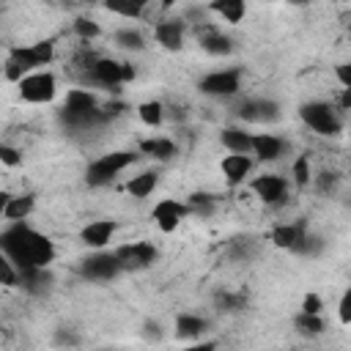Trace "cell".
<instances>
[{
  "mask_svg": "<svg viewBox=\"0 0 351 351\" xmlns=\"http://www.w3.org/2000/svg\"><path fill=\"white\" fill-rule=\"evenodd\" d=\"M0 250L3 255L22 271V269H49L58 250L55 241L27 222H8L0 233Z\"/></svg>",
  "mask_w": 351,
  "mask_h": 351,
  "instance_id": "1",
  "label": "cell"
},
{
  "mask_svg": "<svg viewBox=\"0 0 351 351\" xmlns=\"http://www.w3.org/2000/svg\"><path fill=\"white\" fill-rule=\"evenodd\" d=\"M52 58H55V38H41L36 44L11 47L5 58V80L19 85L27 74L44 71V66H49Z\"/></svg>",
  "mask_w": 351,
  "mask_h": 351,
  "instance_id": "2",
  "label": "cell"
},
{
  "mask_svg": "<svg viewBox=\"0 0 351 351\" xmlns=\"http://www.w3.org/2000/svg\"><path fill=\"white\" fill-rule=\"evenodd\" d=\"M99 101L90 90L85 88H71L66 93V101L60 107V121L69 126V129H85V126H96L101 123V115H99Z\"/></svg>",
  "mask_w": 351,
  "mask_h": 351,
  "instance_id": "3",
  "label": "cell"
},
{
  "mask_svg": "<svg viewBox=\"0 0 351 351\" xmlns=\"http://www.w3.org/2000/svg\"><path fill=\"white\" fill-rule=\"evenodd\" d=\"M134 162H137V151H110V154H101V156H96L85 167V184L93 186V189L110 186Z\"/></svg>",
  "mask_w": 351,
  "mask_h": 351,
  "instance_id": "4",
  "label": "cell"
},
{
  "mask_svg": "<svg viewBox=\"0 0 351 351\" xmlns=\"http://www.w3.org/2000/svg\"><path fill=\"white\" fill-rule=\"evenodd\" d=\"M85 77H88L93 85H101V88H118V85L134 80V69H132V63H123V60L93 58V60L85 66Z\"/></svg>",
  "mask_w": 351,
  "mask_h": 351,
  "instance_id": "5",
  "label": "cell"
},
{
  "mask_svg": "<svg viewBox=\"0 0 351 351\" xmlns=\"http://www.w3.org/2000/svg\"><path fill=\"white\" fill-rule=\"evenodd\" d=\"M299 118L321 137H335L340 134V126H343L329 101H304L299 107Z\"/></svg>",
  "mask_w": 351,
  "mask_h": 351,
  "instance_id": "6",
  "label": "cell"
},
{
  "mask_svg": "<svg viewBox=\"0 0 351 351\" xmlns=\"http://www.w3.org/2000/svg\"><path fill=\"white\" fill-rule=\"evenodd\" d=\"M241 88V71L239 69H217L197 80V90L211 99H230Z\"/></svg>",
  "mask_w": 351,
  "mask_h": 351,
  "instance_id": "7",
  "label": "cell"
},
{
  "mask_svg": "<svg viewBox=\"0 0 351 351\" xmlns=\"http://www.w3.org/2000/svg\"><path fill=\"white\" fill-rule=\"evenodd\" d=\"M16 90H19V99L27 101V104H49L55 99V93H58V80L47 69L44 71H33L16 85Z\"/></svg>",
  "mask_w": 351,
  "mask_h": 351,
  "instance_id": "8",
  "label": "cell"
},
{
  "mask_svg": "<svg viewBox=\"0 0 351 351\" xmlns=\"http://www.w3.org/2000/svg\"><path fill=\"white\" fill-rule=\"evenodd\" d=\"M77 271H80L85 280H90V282H110V280H115L123 269H121V263H118L115 252L96 250V252H90L88 258H82V261H80Z\"/></svg>",
  "mask_w": 351,
  "mask_h": 351,
  "instance_id": "9",
  "label": "cell"
},
{
  "mask_svg": "<svg viewBox=\"0 0 351 351\" xmlns=\"http://www.w3.org/2000/svg\"><path fill=\"white\" fill-rule=\"evenodd\" d=\"M112 252H115V258H118V263H121L123 271H140V269H148V266H154V261L159 258V250H156L151 241H145V239L121 244V247H115Z\"/></svg>",
  "mask_w": 351,
  "mask_h": 351,
  "instance_id": "10",
  "label": "cell"
},
{
  "mask_svg": "<svg viewBox=\"0 0 351 351\" xmlns=\"http://www.w3.org/2000/svg\"><path fill=\"white\" fill-rule=\"evenodd\" d=\"M269 241L277 247V250H288V252H307V241H310V233H307V222H280L271 228L269 233Z\"/></svg>",
  "mask_w": 351,
  "mask_h": 351,
  "instance_id": "11",
  "label": "cell"
},
{
  "mask_svg": "<svg viewBox=\"0 0 351 351\" xmlns=\"http://www.w3.org/2000/svg\"><path fill=\"white\" fill-rule=\"evenodd\" d=\"M250 189L252 195L263 203V206H282L288 200V181L277 173H263V176H255L250 181Z\"/></svg>",
  "mask_w": 351,
  "mask_h": 351,
  "instance_id": "12",
  "label": "cell"
},
{
  "mask_svg": "<svg viewBox=\"0 0 351 351\" xmlns=\"http://www.w3.org/2000/svg\"><path fill=\"white\" fill-rule=\"evenodd\" d=\"M195 38L200 44L203 52L208 55H217V58H225L233 52V38L228 33H222L214 22H197L195 25Z\"/></svg>",
  "mask_w": 351,
  "mask_h": 351,
  "instance_id": "13",
  "label": "cell"
},
{
  "mask_svg": "<svg viewBox=\"0 0 351 351\" xmlns=\"http://www.w3.org/2000/svg\"><path fill=\"white\" fill-rule=\"evenodd\" d=\"M189 217V206L176 200V197H162L154 208H151V219L156 222V228L162 233H173L184 219Z\"/></svg>",
  "mask_w": 351,
  "mask_h": 351,
  "instance_id": "14",
  "label": "cell"
},
{
  "mask_svg": "<svg viewBox=\"0 0 351 351\" xmlns=\"http://www.w3.org/2000/svg\"><path fill=\"white\" fill-rule=\"evenodd\" d=\"M236 115L247 123H271L280 118V107L271 99H244L236 107Z\"/></svg>",
  "mask_w": 351,
  "mask_h": 351,
  "instance_id": "15",
  "label": "cell"
},
{
  "mask_svg": "<svg viewBox=\"0 0 351 351\" xmlns=\"http://www.w3.org/2000/svg\"><path fill=\"white\" fill-rule=\"evenodd\" d=\"M115 230H118V222H115V219H107V217H104V219H93V222H88V225L80 230V241L96 252V250H104V247L112 241Z\"/></svg>",
  "mask_w": 351,
  "mask_h": 351,
  "instance_id": "16",
  "label": "cell"
},
{
  "mask_svg": "<svg viewBox=\"0 0 351 351\" xmlns=\"http://www.w3.org/2000/svg\"><path fill=\"white\" fill-rule=\"evenodd\" d=\"M184 36H186V25L184 19H159L154 25V38L159 47L170 49V52H178L184 47Z\"/></svg>",
  "mask_w": 351,
  "mask_h": 351,
  "instance_id": "17",
  "label": "cell"
},
{
  "mask_svg": "<svg viewBox=\"0 0 351 351\" xmlns=\"http://www.w3.org/2000/svg\"><path fill=\"white\" fill-rule=\"evenodd\" d=\"M219 170L225 176L228 186H241L252 170V159H250V154H228V156H222Z\"/></svg>",
  "mask_w": 351,
  "mask_h": 351,
  "instance_id": "18",
  "label": "cell"
},
{
  "mask_svg": "<svg viewBox=\"0 0 351 351\" xmlns=\"http://www.w3.org/2000/svg\"><path fill=\"white\" fill-rule=\"evenodd\" d=\"M282 151H285L282 137H277V134H271V132H258V134H252V154H255L258 162H274V159L282 156Z\"/></svg>",
  "mask_w": 351,
  "mask_h": 351,
  "instance_id": "19",
  "label": "cell"
},
{
  "mask_svg": "<svg viewBox=\"0 0 351 351\" xmlns=\"http://www.w3.org/2000/svg\"><path fill=\"white\" fill-rule=\"evenodd\" d=\"M33 208H36L33 195H3V203H0V214L8 222H25Z\"/></svg>",
  "mask_w": 351,
  "mask_h": 351,
  "instance_id": "20",
  "label": "cell"
},
{
  "mask_svg": "<svg viewBox=\"0 0 351 351\" xmlns=\"http://www.w3.org/2000/svg\"><path fill=\"white\" fill-rule=\"evenodd\" d=\"M208 332V321L197 313H181L176 315V337L178 340H200Z\"/></svg>",
  "mask_w": 351,
  "mask_h": 351,
  "instance_id": "21",
  "label": "cell"
},
{
  "mask_svg": "<svg viewBox=\"0 0 351 351\" xmlns=\"http://www.w3.org/2000/svg\"><path fill=\"white\" fill-rule=\"evenodd\" d=\"M137 151L151 156V159H156V162H170L178 148H176V143L170 137H145V140L137 143Z\"/></svg>",
  "mask_w": 351,
  "mask_h": 351,
  "instance_id": "22",
  "label": "cell"
},
{
  "mask_svg": "<svg viewBox=\"0 0 351 351\" xmlns=\"http://www.w3.org/2000/svg\"><path fill=\"white\" fill-rule=\"evenodd\" d=\"M219 143L225 145L228 154H252V134L244 132L241 126H225Z\"/></svg>",
  "mask_w": 351,
  "mask_h": 351,
  "instance_id": "23",
  "label": "cell"
},
{
  "mask_svg": "<svg viewBox=\"0 0 351 351\" xmlns=\"http://www.w3.org/2000/svg\"><path fill=\"white\" fill-rule=\"evenodd\" d=\"M156 186H159V173H156V170H143V173H137V176H132V178L126 181V192H129L132 197H137V200L154 195Z\"/></svg>",
  "mask_w": 351,
  "mask_h": 351,
  "instance_id": "24",
  "label": "cell"
},
{
  "mask_svg": "<svg viewBox=\"0 0 351 351\" xmlns=\"http://www.w3.org/2000/svg\"><path fill=\"white\" fill-rule=\"evenodd\" d=\"M208 11L222 16L228 25H239L247 16V3L244 0H217V3H208Z\"/></svg>",
  "mask_w": 351,
  "mask_h": 351,
  "instance_id": "25",
  "label": "cell"
},
{
  "mask_svg": "<svg viewBox=\"0 0 351 351\" xmlns=\"http://www.w3.org/2000/svg\"><path fill=\"white\" fill-rule=\"evenodd\" d=\"M49 282H52V277L47 269H22L19 271V285L30 293H44L49 288Z\"/></svg>",
  "mask_w": 351,
  "mask_h": 351,
  "instance_id": "26",
  "label": "cell"
},
{
  "mask_svg": "<svg viewBox=\"0 0 351 351\" xmlns=\"http://www.w3.org/2000/svg\"><path fill=\"white\" fill-rule=\"evenodd\" d=\"M137 118L145 123V126H162L165 121V104L159 99H148V101H140L137 104Z\"/></svg>",
  "mask_w": 351,
  "mask_h": 351,
  "instance_id": "27",
  "label": "cell"
},
{
  "mask_svg": "<svg viewBox=\"0 0 351 351\" xmlns=\"http://www.w3.org/2000/svg\"><path fill=\"white\" fill-rule=\"evenodd\" d=\"M186 206H189V214L195 217H211L217 208V197L211 192H192L186 197Z\"/></svg>",
  "mask_w": 351,
  "mask_h": 351,
  "instance_id": "28",
  "label": "cell"
},
{
  "mask_svg": "<svg viewBox=\"0 0 351 351\" xmlns=\"http://www.w3.org/2000/svg\"><path fill=\"white\" fill-rule=\"evenodd\" d=\"M112 41H115L118 47L129 49V52H140V49L145 47L143 33H140V30H134V27H118V30L112 33Z\"/></svg>",
  "mask_w": 351,
  "mask_h": 351,
  "instance_id": "29",
  "label": "cell"
},
{
  "mask_svg": "<svg viewBox=\"0 0 351 351\" xmlns=\"http://www.w3.org/2000/svg\"><path fill=\"white\" fill-rule=\"evenodd\" d=\"M293 326H296L302 335H307V337H318V335L326 329V324H324L321 315H307V313H299V315L293 318Z\"/></svg>",
  "mask_w": 351,
  "mask_h": 351,
  "instance_id": "30",
  "label": "cell"
},
{
  "mask_svg": "<svg viewBox=\"0 0 351 351\" xmlns=\"http://www.w3.org/2000/svg\"><path fill=\"white\" fill-rule=\"evenodd\" d=\"M71 30H74V36H80L82 41H93V38L101 36L99 22H93V19H88V16H77L74 25H71Z\"/></svg>",
  "mask_w": 351,
  "mask_h": 351,
  "instance_id": "31",
  "label": "cell"
},
{
  "mask_svg": "<svg viewBox=\"0 0 351 351\" xmlns=\"http://www.w3.org/2000/svg\"><path fill=\"white\" fill-rule=\"evenodd\" d=\"M291 173H293V184H296L299 189H304V186L313 181V173H310V156H307V154L296 156V162H293Z\"/></svg>",
  "mask_w": 351,
  "mask_h": 351,
  "instance_id": "32",
  "label": "cell"
},
{
  "mask_svg": "<svg viewBox=\"0 0 351 351\" xmlns=\"http://www.w3.org/2000/svg\"><path fill=\"white\" fill-rule=\"evenodd\" d=\"M247 304V296L241 291H219L217 293V307L230 313V310H241Z\"/></svg>",
  "mask_w": 351,
  "mask_h": 351,
  "instance_id": "33",
  "label": "cell"
},
{
  "mask_svg": "<svg viewBox=\"0 0 351 351\" xmlns=\"http://www.w3.org/2000/svg\"><path fill=\"white\" fill-rule=\"evenodd\" d=\"M110 14H118V16H123V19H140L143 14H145V5L143 3H107L104 5Z\"/></svg>",
  "mask_w": 351,
  "mask_h": 351,
  "instance_id": "34",
  "label": "cell"
},
{
  "mask_svg": "<svg viewBox=\"0 0 351 351\" xmlns=\"http://www.w3.org/2000/svg\"><path fill=\"white\" fill-rule=\"evenodd\" d=\"M0 282L5 285V288H14V285H19V269L3 255L0 258Z\"/></svg>",
  "mask_w": 351,
  "mask_h": 351,
  "instance_id": "35",
  "label": "cell"
},
{
  "mask_svg": "<svg viewBox=\"0 0 351 351\" xmlns=\"http://www.w3.org/2000/svg\"><path fill=\"white\" fill-rule=\"evenodd\" d=\"M321 307H324V299H321L315 291H310V293H304V299H302V310H299V313L321 315Z\"/></svg>",
  "mask_w": 351,
  "mask_h": 351,
  "instance_id": "36",
  "label": "cell"
},
{
  "mask_svg": "<svg viewBox=\"0 0 351 351\" xmlns=\"http://www.w3.org/2000/svg\"><path fill=\"white\" fill-rule=\"evenodd\" d=\"M337 321L346 324V326H351V288H346L343 296H340V302H337Z\"/></svg>",
  "mask_w": 351,
  "mask_h": 351,
  "instance_id": "37",
  "label": "cell"
},
{
  "mask_svg": "<svg viewBox=\"0 0 351 351\" xmlns=\"http://www.w3.org/2000/svg\"><path fill=\"white\" fill-rule=\"evenodd\" d=\"M52 343L58 348H74V346H80V335H74L71 329H58L55 337H52Z\"/></svg>",
  "mask_w": 351,
  "mask_h": 351,
  "instance_id": "38",
  "label": "cell"
},
{
  "mask_svg": "<svg viewBox=\"0 0 351 351\" xmlns=\"http://www.w3.org/2000/svg\"><path fill=\"white\" fill-rule=\"evenodd\" d=\"M0 162H3L5 167H16V165L22 162V154H19L14 145L3 143V145H0Z\"/></svg>",
  "mask_w": 351,
  "mask_h": 351,
  "instance_id": "39",
  "label": "cell"
},
{
  "mask_svg": "<svg viewBox=\"0 0 351 351\" xmlns=\"http://www.w3.org/2000/svg\"><path fill=\"white\" fill-rule=\"evenodd\" d=\"M335 77H337V82H340L343 88H351V60H348V63H340V66L335 69Z\"/></svg>",
  "mask_w": 351,
  "mask_h": 351,
  "instance_id": "40",
  "label": "cell"
},
{
  "mask_svg": "<svg viewBox=\"0 0 351 351\" xmlns=\"http://www.w3.org/2000/svg\"><path fill=\"white\" fill-rule=\"evenodd\" d=\"M178 351H217V340H195V343H186Z\"/></svg>",
  "mask_w": 351,
  "mask_h": 351,
  "instance_id": "41",
  "label": "cell"
},
{
  "mask_svg": "<svg viewBox=\"0 0 351 351\" xmlns=\"http://www.w3.org/2000/svg\"><path fill=\"white\" fill-rule=\"evenodd\" d=\"M335 184H337V176H335V173H321V178H318V189H321V192L332 189Z\"/></svg>",
  "mask_w": 351,
  "mask_h": 351,
  "instance_id": "42",
  "label": "cell"
},
{
  "mask_svg": "<svg viewBox=\"0 0 351 351\" xmlns=\"http://www.w3.org/2000/svg\"><path fill=\"white\" fill-rule=\"evenodd\" d=\"M337 104H340L343 110H351V88H343V90H340V96H337Z\"/></svg>",
  "mask_w": 351,
  "mask_h": 351,
  "instance_id": "43",
  "label": "cell"
},
{
  "mask_svg": "<svg viewBox=\"0 0 351 351\" xmlns=\"http://www.w3.org/2000/svg\"><path fill=\"white\" fill-rule=\"evenodd\" d=\"M348 36H351V27H348Z\"/></svg>",
  "mask_w": 351,
  "mask_h": 351,
  "instance_id": "44",
  "label": "cell"
}]
</instances>
